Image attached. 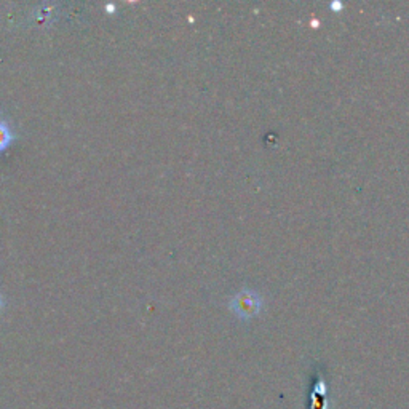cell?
Instances as JSON below:
<instances>
[{"label":"cell","instance_id":"cell-1","mask_svg":"<svg viewBox=\"0 0 409 409\" xmlns=\"http://www.w3.org/2000/svg\"><path fill=\"white\" fill-rule=\"evenodd\" d=\"M259 298L253 293H240L232 300V310L240 317L248 318L259 310Z\"/></svg>","mask_w":409,"mask_h":409},{"label":"cell","instance_id":"cell-2","mask_svg":"<svg viewBox=\"0 0 409 409\" xmlns=\"http://www.w3.org/2000/svg\"><path fill=\"white\" fill-rule=\"evenodd\" d=\"M13 140V133L10 130L7 123H5L2 118H0V152H2L5 147H8L10 142Z\"/></svg>","mask_w":409,"mask_h":409},{"label":"cell","instance_id":"cell-3","mask_svg":"<svg viewBox=\"0 0 409 409\" xmlns=\"http://www.w3.org/2000/svg\"><path fill=\"white\" fill-rule=\"evenodd\" d=\"M0 307H2V299H0Z\"/></svg>","mask_w":409,"mask_h":409}]
</instances>
